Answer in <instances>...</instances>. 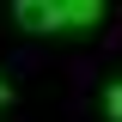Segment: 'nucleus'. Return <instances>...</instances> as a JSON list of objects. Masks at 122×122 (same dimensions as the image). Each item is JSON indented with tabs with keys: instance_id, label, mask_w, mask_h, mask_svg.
I'll return each mask as SVG.
<instances>
[{
	"instance_id": "2",
	"label": "nucleus",
	"mask_w": 122,
	"mask_h": 122,
	"mask_svg": "<svg viewBox=\"0 0 122 122\" xmlns=\"http://www.w3.org/2000/svg\"><path fill=\"white\" fill-rule=\"evenodd\" d=\"M104 116H110V122H122V86H110V92H104Z\"/></svg>"
},
{
	"instance_id": "3",
	"label": "nucleus",
	"mask_w": 122,
	"mask_h": 122,
	"mask_svg": "<svg viewBox=\"0 0 122 122\" xmlns=\"http://www.w3.org/2000/svg\"><path fill=\"white\" fill-rule=\"evenodd\" d=\"M6 98H12V86H6V79H0V104H6Z\"/></svg>"
},
{
	"instance_id": "1",
	"label": "nucleus",
	"mask_w": 122,
	"mask_h": 122,
	"mask_svg": "<svg viewBox=\"0 0 122 122\" xmlns=\"http://www.w3.org/2000/svg\"><path fill=\"white\" fill-rule=\"evenodd\" d=\"M12 18L25 30H86V25L104 18V6L98 0H18Z\"/></svg>"
}]
</instances>
